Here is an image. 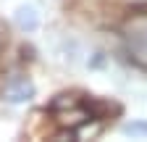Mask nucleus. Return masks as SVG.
Returning <instances> with one entry per match:
<instances>
[{"mask_svg":"<svg viewBox=\"0 0 147 142\" xmlns=\"http://www.w3.org/2000/svg\"><path fill=\"white\" fill-rule=\"evenodd\" d=\"M29 97H34V84L29 76H13L5 87V100L8 103H26Z\"/></svg>","mask_w":147,"mask_h":142,"instance_id":"nucleus-1","label":"nucleus"},{"mask_svg":"<svg viewBox=\"0 0 147 142\" xmlns=\"http://www.w3.org/2000/svg\"><path fill=\"white\" fill-rule=\"evenodd\" d=\"M16 24H18V29H24V32H34L37 24H40V19H37V11L29 8V5H21V8L16 11Z\"/></svg>","mask_w":147,"mask_h":142,"instance_id":"nucleus-2","label":"nucleus"},{"mask_svg":"<svg viewBox=\"0 0 147 142\" xmlns=\"http://www.w3.org/2000/svg\"><path fill=\"white\" fill-rule=\"evenodd\" d=\"M123 134H131V137H147V121H131V124H123Z\"/></svg>","mask_w":147,"mask_h":142,"instance_id":"nucleus-3","label":"nucleus"}]
</instances>
